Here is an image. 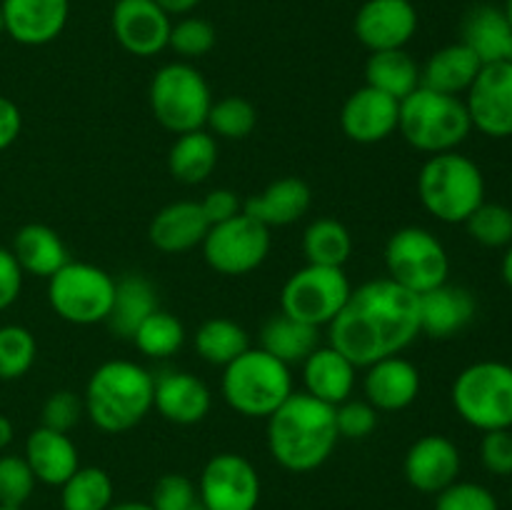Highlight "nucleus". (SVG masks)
I'll use <instances>...</instances> for the list:
<instances>
[{
    "label": "nucleus",
    "instance_id": "obj_33",
    "mask_svg": "<svg viewBox=\"0 0 512 510\" xmlns=\"http://www.w3.org/2000/svg\"><path fill=\"white\" fill-rule=\"evenodd\" d=\"M218 165V143L215 135L205 130L178 135L168 153V170L175 180L185 185H198L213 175Z\"/></svg>",
    "mask_w": 512,
    "mask_h": 510
},
{
    "label": "nucleus",
    "instance_id": "obj_22",
    "mask_svg": "<svg viewBox=\"0 0 512 510\" xmlns=\"http://www.w3.org/2000/svg\"><path fill=\"white\" fill-rule=\"evenodd\" d=\"M213 405L208 385L193 373L185 370H163L155 375V398L153 408L163 415L168 423L195 425L205 420Z\"/></svg>",
    "mask_w": 512,
    "mask_h": 510
},
{
    "label": "nucleus",
    "instance_id": "obj_45",
    "mask_svg": "<svg viewBox=\"0 0 512 510\" xmlns=\"http://www.w3.org/2000/svg\"><path fill=\"white\" fill-rule=\"evenodd\" d=\"M335 425L340 438L363 440L378 428V410L368 400L348 398L345 403L335 405Z\"/></svg>",
    "mask_w": 512,
    "mask_h": 510
},
{
    "label": "nucleus",
    "instance_id": "obj_48",
    "mask_svg": "<svg viewBox=\"0 0 512 510\" xmlns=\"http://www.w3.org/2000/svg\"><path fill=\"white\" fill-rule=\"evenodd\" d=\"M23 268L15 260L13 250L0 245V310H8L23 290Z\"/></svg>",
    "mask_w": 512,
    "mask_h": 510
},
{
    "label": "nucleus",
    "instance_id": "obj_37",
    "mask_svg": "<svg viewBox=\"0 0 512 510\" xmlns=\"http://www.w3.org/2000/svg\"><path fill=\"white\" fill-rule=\"evenodd\" d=\"M135 348L148 358H170L185 343V328L168 310H155L133 335Z\"/></svg>",
    "mask_w": 512,
    "mask_h": 510
},
{
    "label": "nucleus",
    "instance_id": "obj_58",
    "mask_svg": "<svg viewBox=\"0 0 512 510\" xmlns=\"http://www.w3.org/2000/svg\"><path fill=\"white\" fill-rule=\"evenodd\" d=\"M510 505H512V485H510Z\"/></svg>",
    "mask_w": 512,
    "mask_h": 510
},
{
    "label": "nucleus",
    "instance_id": "obj_14",
    "mask_svg": "<svg viewBox=\"0 0 512 510\" xmlns=\"http://www.w3.org/2000/svg\"><path fill=\"white\" fill-rule=\"evenodd\" d=\"M463 100L473 130L495 140L512 138V63L483 65Z\"/></svg>",
    "mask_w": 512,
    "mask_h": 510
},
{
    "label": "nucleus",
    "instance_id": "obj_35",
    "mask_svg": "<svg viewBox=\"0 0 512 510\" xmlns=\"http://www.w3.org/2000/svg\"><path fill=\"white\" fill-rule=\"evenodd\" d=\"M250 348V338L243 325L230 318H210L195 333V350L210 365L225 368Z\"/></svg>",
    "mask_w": 512,
    "mask_h": 510
},
{
    "label": "nucleus",
    "instance_id": "obj_55",
    "mask_svg": "<svg viewBox=\"0 0 512 510\" xmlns=\"http://www.w3.org/2000/svg\"><path fill=\"white\" fill-rule=\"evenodd\" d=\"M503 13H505V18H508V23L512 25V0H505V5H503Z\"/></svg>",
    "mask_w": 512,
    "mask_h": 510
},
{
    "label": "nucleus",
    "instance_id": "obj_59",
    "mask_svg": "<svg viewBox=\"0 0 512 510\" xmlns=\"http://www.w3.org/2000/svg\"><path fill=\"white\" fill-rule=\"evenodd\" d=\"M203 510H205V508H203Z\"/></svg>",
    "mask_w": 512,
    "mask_h": 510
},
{
    "label": "nucleus",
    "instance_id": "obj_9",
    "mask_svg": "<svg viewBox=\"0 0 512 510\" xmlns=\"http://www.w3.org/2000/svg\"><path fill=\"white\" fill-rule=\"evenodd\" d=\"M113 300L115 278L93 263L68 260L58 273L48 278V303L65 323H105Z\"/></svg>",
    "mask_w": 512,
    "mask_h": 510
},
{
    "label": "nucleus",
    "instance_id": "obj_38",
    "mask_svg": "<svg viewBox=\"0 0 512 510\" xmlns=\"http://www.w3.org/2000/svg\"><path fill=\"white\" fill-rule=\"evenodd\" d=\"M210 133L225 140H243L258 125V110L250 100L240 98V95H228V98L213 100L208 113Z\"/></svg>",
    "mask_w": 512,
    "mask_h": 510
},
{
    "label": "nucleus",
    "instance_id": "obj_43",
    "mask_svg": "<svg viewBox=\"0 0 512 510\" xmlns=\"http://www.w3.org/2000/svg\"><path fill=\"white\" fill-rule=\"evenodd\" d=\"M435 510H500L493 490L470 480H455L445 490H440L435 500Z\"/></svg>",
    "mask_w": 512,
    "mask_h": 510
},
{
    "label": "nucleus",
    "instance_id": "obj_25",
    "mask_svg": "<svg viewBox=\"0 0 512 510\" xmlns=\"http://www.w3.org/2000/svg\"><path fill=\"white\" fill-rule=\"evenodd\" d=\"M313 203V190L303 178H280L263 193L250 195L243 203V213L263 223L265 228H285L303 218Z\"/></svg>",
    "mask_w": 512,
    "mask_h": 510
},
{
    "label": "nucleus",
    "instance_id": "obj_12",
    "mask_svg": "<svg viewBox=\"0 0 512 510\" xmlns=\"http://www.w3.org/2000/svg\"><path fill=\"white\" fill-rule=\"evenodd\" d=\"M270 228L250 215L240 213L225 223L210 225L203 240V258L220 275H248L258 270L270 255Z\"/></svg>",
    "mask_w": 512,
    "mask_h": 510
},
{
    "label": "nucleus",
    "instance_id": "obj_34",
    "mask_svg": "<svg viewBox=\"0 0 512 510\" xmlns=\"http://www.w3.org/2000/svg\"><path fill=\"white\" fill-rule=\"evenodd\" d=\"M303 255L310 265L343 268L353 255V235L340 220L318 218L305 228Z\"/></svg>",
    "mask_w": 512,
    "mask_h": 510
},
{
    "label": "nucleus",
    "instance_id": "obj_49",
    "mask_svg": "<svg viewBox=\"0 0 512 510\" xmlns=\"http://www.w3.org/2000/svg\"><path fill=\"white\" fill-rule=\"evenodd\" d=\"M200 205H203V213H205V218H208L210 225L225 223V220H230V218H235V215L243 213V203H240L238 195L228 188L210 190V193L200 200Z\"/></svg>",
    "mask_w": 512,
    "mask_h": 510
},
{
    "label": "nucleus",
    "instance_id": "obj_1",
    "mask_svg": "<svg viewBox=\"0 0 512 510\" xmlns=\"http://www.w3.org/2000/svg\"><path fill=\"white\" fill-rule=\"evenodd\" d=\"M420 295L390 278L368 280L350 293L330 330V345L355 368L400 355L420 335Z\"/></svg>",
    "mask_w": 512,
    "mask_h": 510
},
{
    "label": "nucleus",
    "instance_id": "obj_23",
    "mask_svg": "<svg viewBox=\"0 0 512 510\" xmlns=\"http://www.w3.org/2000/svg\"><path fill=\"white\" fill-rule=\"evenodd\" d=\"M210 223L203 213L200 200H178V203L165 205L163 210L155 213L150 220L148 238L160 253H185L198 245H203L205 235H208Z\"/></svg>",
    "mask_w": 512,
    "mask_h": 510
},
{
    "label": "nucleus",
    "instance_id": "obj_7",
    "mask_svg": "<svg viewBox=\"0 0 512 510\" xmlns=\"http://www.w3.org/2000/svg\"><path fill=\"white\" fill-rule=\"evenodd\" d=\"M455 413L480 433L512 428V365L478 360L460 370L450 390Z\"/></svg>",
    "mask_w": 512,
    "mask_h": 510
},
{
    "label": "nucleus",
    "instance_id": "obj_56",
    "mask_svg": "<svg viewBox=\"0 0 512 510\" xmlns=\"http://www.w3.org/2000/svg\"><path fill=\"white\" fill-rule=\"evenodd\" d=\"M5 33V23H3V10H0V35Z\"/></svg>",
    "mask_w": 512,
    "mask_h": 510
},
{
    "label": "nucleus",
    "instance_id": "obj_32",
    "mask_svg": "<svg viewBox=\"0 0 512 510\" xmlns=\"http://www.w3.org/2000/svg\"><path fill=\"white\" fill-rule=\"evenodd\" d=\"M320 345L318 328L285 313L273 315L260 330V348L285 365H303V360Z\"/></svg>",
    "mask_w": 512,
    "mask_h": 510
},
{
    "label": "nucleus",
    "instance_id": "obj_2",
    "mask_svg": "<svg viewBox=\"0 0 512 510\" xmlns=\"http://www.w3.org/2000/svg\"><path fill=\"white\" fill-rule=\"evenodd\" d=\"M335 408L303 393H293L268 418V450L280 468L310 473L328 463L338 445Z\"/></svg>",
    "mask_w": 512,
    "mask_h": 510
},
{
    "label": "nucleus",
    "instance_id": "obj_42",
    "mask_svg": "<svg viewBox=\"0 0 512 510\" xmlns=\"http://www.w3.org/2000/svg\"><path fill=\"white\" fill-rule=\"evenodd\" d=\"M35 475L23 455H0V505L23 508L35 490Z\"/></svg>",
    "mask_w": 512,
    "mask_h": 510
},
{
    "label": "nucleus",
    "instance_id": "obj_4",
    "mask_svg": "<svg viewBox=\"0 0 512 510\" xmlns=\"http://www.w3.org/2000/svg\"><path fill=\"white\" fill-rule=\"evenodd\" d=\"M418 198L435 220L460 225L485 203V175L468 155H430L418 173Z\"/></svg>",
    "mask_w": 512,
    "mask_h": 510
},
{
    "label": "nucleus",
    "instance_id": "obj_11",
    "mask_svg": "<svg viewBox=\"0 0 512 510\" xmlns=\"http://www.w3.org/2000/svg\"><path fill=\"white\" fill-rule=\"evenodd\" d=\"M353 285L343 268L330 265H305L295 270L280 293V313L308 323L313 328L330 325L348 303Z\"/></svg>",
    "mask_w": 512,
    "mask_h": 510
},
{
    "label": "nucleus",
    "instance_id": "obj_18",
    "mask_svg": "<svg viewBox=\"0 0 512 510\" xmlns=\"http://www.w3.org/2000/svg\"><path fill=\"white\" fill-rule=\"evenodd\" d=\"M400 100L363 85L343 103L340 128L353 143L373 145L383 143L398 130Z\"/></svg>",
    "mask_w": 512,
    "mask_h": 510
},
{
    "label": "nucleus",
    "instance_id": "obj_27",
    "mask_svg": "<svg viewBox=\"0 0 512 510\" xmlns=\"http://www.w3.org/2000/svg\"><path fill=\"white\" fill-rule=\"evenodd\" d=\"M23 458L38 483L58 485V488L80 468L78 448L70 440V435L43 428V425L28 435Z\"/></svg>",
    "mask_w": 512,
    "mask_h": 510
},
{
    "label": "nucleus",
    "instance_id": "obj_3",
    "mask_svg": "<svg viewBox=\"0 0 512 510\" xmlns=\"http://www.w3.org/2000/svg\"><path fill=\"white\" fill-rule=\"evenodd\" d=\"M155 375L135 360H108L98 365L85 385V415L98 430L128 433L153 410Z\"/></svg>",
    "mask_w": 512,
    "mask_h": 510
},
{
    "label": "nucleus",
    "instance_id": "obj_17",
    "mask_svg": "<svg viewBox=\"0 0 512 510\" xmlns=\"http://www.w3.org/2000/svg\"><path fill=\"white\" fill-rule=\"evenodd\" d=\"M460 465H463V458H460L458 445L445 435L430 433L410 445L405 453L403 473L415 490L438 495L440 490L458 480Z\"/></svg>",
    "mask_w": 512,
    "mask_h": 510
},
{
    "label": "nucleus",
    "instance_id": "obj_21",
    "mask_svg": "<svg viewBox=\"0 0 512 510\" xmlns=\"http://www.w3.org/2000/svg\"><path fill=\"white\" fill-rule=\"evenodd\" d=\"M420 335L448 340L463 333L478 313V300L463 285L443 283L420 295Z\"/></svg>",
    "mask_w": 512,
    "mask_h": 510
},
{
    "label": "nucleus",
    "instance_id": "obj_54",
    "mask_svg": "<svg viewBox=\"0 0 512 510\" xmlns=\"http://www.w3.org/2000/svg\"><path fill=\"white\" fill-rule=\"evenodd\" d=\"M108 510H155L150 503H138V500H125V503H113Z\"/></svg>",
    "mask_w": 512,
    "mask_h": 510
},
{
    "label": "nucleus",
    "instance_id": "obj_47",
    "mask_svg": "<svg viewBox=\"0 0 512 510\" xmlns=\"http://www.w3.org/2000/svg\"><path fill=\"white\" fill-rule=\"evenodd\" d=\"M480 463L488 473L500 475V478H512V428L483 433Z\"/></svg>",
    "mask_w": 512,
    "mask_h": 510
},
{
    "label": "nucleus",
    "instance_id": "obj_52",
    "mask_svg": "<svg viewBox=\"0 0 512 510\" xmlns=\"http://www.w3.org/2000/svg\"><path fill=\"white\" fill-rule=\"evenodd\" d=\"M13 438H15L13 420L5 418V415H0V450L8 448V445L13 443Z\"/></svg>",
    "mask_w": 512,
    "mask_h": 510
},
{
    "label": "nucleus",
    "instance_id": "obj_26",
    "mask_svg": "<svg viewBox=\"0 0 512 510\" xmlns=\"http://www.w3.org/2000/svg\"><path fill=\"white\" fill-rule=\"evenodd\" d=\"M355 373H358V368L340 350H335L333 345H325V348L318 345L303 360L305 393L335 408V405L353 398Z\"/></svg>",
    "mask_w": 512,
    "mask_h": 510
},
{
    "label": "nucleus",
    "instance_id": "obj_36",
    "mask_svg": "<svg viewBox=\"0 0 512 510\" xmlns=\"http://www.w3.org/2000/svg\"><path fill=\"white\" fill-rule=\"evenodd\" d=\"M115 485L108 470L78 468L60 485V505L63 510H108L113 505Z\"/></svg>",
    "mask_w": 512,
    "mask_h": 510
},
{
    "label": "nucleus",
    "instance_id": "obj_20",
    "mask_svg": "<svg viewBox=\"0 0 512 510\" xmlns=\"http://www.w3.org/2000/svg\"><path fill=\"white\" fill-rule=\"evenodd\" d=\"M365 400L378 413H398L410 408L420 395V370L403 355H390L365 368Z\"/></svg>",
    "mask_w": 512,
    "mask_h": 510
},
{
    "label": "nucleus",
    "instance_id": "obj_51",
    "mask_svg": "<svg viewBox=\"0 0 512 510\" xmlns=\"http://www.w3.org/2000/svg\"><path fill=\"white\" fill-rule=\"evenodd\" d=\"M155 3L173 18V15H190L203 0H155Z\"/></svg>",
    "mask_w": 512,
    "mask_h": 510
},
{
    "label": "nucleus",
    "instance_id": "obj_41",
    "mask_svg": "<svg viewBox=\"0 0 512 510\" xmlns=\"http://www.w3.org/2000/svg\"><path fill=\"white\" fill-rule=\"evenodd\" d=\"M215 40H218V35H215V28L210 20L198 18V15H183L170 28L168 48H173L188 63V60L208 55L215 48Z\"/></svg>",
    "mask_w": 512,
    "mask_h": 510
},
{
    "label": "nucleus",
    "instance_id": "obj_39",
    "mask_svg": "<svg viewBox=\"0 0 512 510\" xmlns=\"http://www.w3.org/2000/svg\"><path fill=\"white\" fill-rule=\"evenodd\" d=\"M463 225L468 228L470 238L483 248L505 250L512 243V208L503 203L485 200Z\"/></svg>",
    "mask_w": 512,
    "mask_h": 510
},
{
    "label": "nucleus",
    "instance_id": "obj_50",
    "mask_svg": "<svg viewBox=\"0 0 512 510\" xmlns=\"http://www.w3.org/2000/svg\"><path fill=\"white\" fill-rule=\"evenodd\" d=\"M20 130H23V115H20V108L10 98L0 95V153L8 150L10 145L18 140Z\"/></svg>",
    "mask_w": 512,
    "mask_h": 510
},
{
    "label": "nucleus",
    "instance_id": "obj_8",
    "mask_svg": "<svg viewBox=\"0 0 512 510\" xmlns=\"http://www.w3.org/2000/svg\"><path fill=\"white\" fill-rule=\"evenodd\" d=\"M148 98L155 120L175 135L203 130L213 105L205 75L185 60L163 65L155 73Z\"/></svg>",
    "mask_w": 512,
    "mask_h": 510
},
{
    "label": "nucleus",
    "instance_id": "obj_15",
    "mask_svg": "<svg viewBox=\"0 0 512 510\" xmlns=\"http://www.w3.org/2000/svg\"><path fill=\"white\" fill-rule=\"evenodd\" d=\"M110 25L120 48L138 58H153L168 48L173 20L155 0H115Z\"/></svg>",
    "mask_w": 512,
    "mask_h": 510
},
{
    "label": "nucleus",
    "instance_id": "obj_19",
    "mask_svg": "<svg viewBox=\"0 0 512 510\" xmlns=\"http://www.w3.org/2000/svg\"><path fill=\"white\" fill-rule=\"evenodd\" d=\"M5 33L20 45H48L65 30L70 0H3Z\"/></svg>",
    "mask_w": 512,
    "mask_h": 510
},
{
    "label": "nucleus",
    "instance_id": "obj_5",
    "mask_svg": "<svg viewBox=\"0 0 512 510\" xmlns=\"http://www.w3.org/2000/svg\"><path fill=\"white\" fill-rule=\"evenodd\" d=\"M398 133L420 153L438 155L458 150L473 133V123L463 98L420 85L400 100Z\"/></svg>",
    "mask_w": 512,
    "mask_h": 510
},
{
    "label": "nucleus",
    "instance_id": "obj_24",
    "mask_svg": "<svg viewBox=\"0 0 512 510\" xmlns=\"http://www.w3.org/2000/svg\"><path fill=\"white\" fill-rule=\"evenodd\" d=\"M460 43L468 45L483 65L512 63V25L503 8L493 3H480L465 13Z\"/></svg>",
    "mask_w": 512,
    "mask_h": 510
},
{
    "label": "nucleus",
    "instance_id": "obj_10",
    "mask_svg": "<svg viewBox=\"0 0 512 510\" xmlns=\"http://www.w3.org/2000/svg\"><path fill=\"white\" fill-rule=\"evenodd\" d=\"M385 268H388V278L400 288L423 295L448 283L450 258L438 235L418 225H408V228L395 230L388 238Z\"/></svg>",
    "mask_w": 512,
    "mask_h": 510
},
{
    "label": "nucleus",
    "instance_id": "obj_29",
    "mask_svg": "<svg viewBox=\"0 0 512 510\" xmlns=\"http://www.w3.org/2000/svg\"><path fill=\"white\" fill-rule=\"evenodd\" d=\"M158 310V293L145 275L128 273L115 280V300L105 325L120 340H133L135 330Z\"/></svg>",
    "mask_w": 512,
    "mask_h": 510
},
{
    "label": "nucleus",
    "instance_id": "obj_46",
    "mask_svg": "<svg viewBox=\"0 0 512 510\" xmlns=\"http://www.w3.org/2000/svg\"><path fill=\"white\" fill-rule=\"evenodd\" d=\"M198 485L180 473H168L155 483L150 505L155 510H188L198 505Z\"/></svg>",
    "mask_w": 512,
    "mask_h": 510
},
{
    "label": "nucleus",
    "instance_id": "obj_6",
    "mask_svg": "<svg viewBox=\"0 0 512 510\" xmlns=\"http://www.w3.org/2000/svg\"><path fill=\"white\" fill-rule=\"evenodd\" d=\"M220 393L235 413L245 418H270L293 390L290 365L263 348H248L223 368Z\"/></svg>",
    "mask_w": 512,
    "mask_h": 510
},
{
    "label": "nucleus",
    "instance_id": "obj_16",
    "mask_svg": "<svg viewBox=\"0 0 512 510\" xmlns=\"http://www.w3.org/2000/svg\"><path fill=\"white\" fill-rule=\"evenodd\" d=\"M355 38L370 50H400L418 33V10L410 0H365L353 20Z\"/></svg>",
    "mask_w": 512,
    "mask_h": 510
},
{
    "label": "nucleus",
    "instance_id": "obj_30",
    "mask_svg": "<svg viewBox=\"0 0 512 510\" xmlns=\"http://www.w3.org/2000/svg\"><path fill=\"white\" fill-rule=\"evenodd\" d=\"M13 255L23 273L38 275V278H50L68 263V248L63 238L53 228L40 223L23 225L15 233Z\"/></svg>",
    "mask_w": 512,
    "mask_h": 510
},
{
    "label": "nucleus",
    "instance_id": "obj_28",
    "mask_svg": "<svg viewBox=\"0 0 512 510\" xmlns=\"http://www.w3.org/2000/svg\"><path fill=\"white\" fill-rule=\"evenodd\" d=\"M480 68H483V63L465 43L445 45L425 60V65L420 68V85L435 90V93L458 95L460 98L475 83Z\"/></svg>",
    "mask_w": 512,
    "mask_h": 510
},
{
    "label": "nucleus",
    "instance_id": "obj_13",
    "mask_svg": "<svg viewBox=\"0 0 512 510\" xmlns=\"http://www.w3.org/2000/svg\"><path fill=\"white\" fill-rule=\"evenodd\" d=\"M198 500L205 510H255L260 503L258 470L245 455H213L200 473Z\"/></svg>",
    "mask_w": 512,
    "mask_h": 510
},
{
    "label": "nucleus",
    "instance_id": "obj_40",
    "mask_svg": "<svg viewBox=\"0 0 512 510\" xmlns=\"http://www.w3.org/2000/svg\"><path fill=\"white\" fill-rule=\"evenodd\" d=\"M38 358L35 335L23 325H0V380H18Z\"/></svg>",
    "mask_w": 512,
    "mask_h": 510
},
{
    "label": "nucleus",
    "instance_id": "obj_31",
    "mask_svg": "<svg viewBox=\"0 0 512 510\" xmlns=\"http://www.w3.org/2000/svg\"><path fill=\"white\" fill-rule=\"evenodd\" d=\"M365 85L403 100L420 88V65L405 48L370 53L365 63Z\"/></svg>",
    "mask_w": 512,
    "mask_h": 510
},
{
    "label": "nucleus",
    "instance_id": "obj_53",
    "mask_svg": "<svg viewBox=\"0 0 512 510\" xmlns=\"http://www.w3.org/2000/svg\"><path fill=\"white\" fill-rule=\"evenodd\" d=\"M500 275H503V283L512 290V243L505 248L503 263H500Z\"/></svg>",
    "mask_w": 512,
    "mask_h": 510
},
{
    "label": "nucleus",
    "instance_id": "obj_57",
    "mask_svg": "<svg viewBox=\"0 0 512 510\" xmlns=\"http://www.w3.org/2000/svg\"><path fill=\"white\" fill-rule=\"evenodd\" d=\"M0 510H23V508H5V505H0Z\"/></svg>",
    "mask_w": 512,
    "mask_h": 510
},
{
    "label": "nucleus",
    "instance_id": "obj_44",
    "mask_svg": "<svg viewBox=\"0 0 512 510\" xmlns=\"http://www.w3.org/2000/svg\"><path fill=\"white\" fill-rule=\"evenodd\" d=\"M85 403L83 398L73 393V390H58V393L48 395L40 410V425L58 433H70L75 425L83 420Z\"/></svg>",
    "mask_w": 512,
    "mask_h": 510
}]
</instances>
